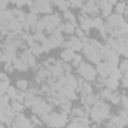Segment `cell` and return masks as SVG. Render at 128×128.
I'll use <instances>...</instances> for the list:
<instances>
[{
  "mask_svg": "<svg viewBox=\"0 0 128 128\" xmlns=\"http://www.w3.org/2000/svg\"><path fill=\"white\" fill-rule=\"evenodd\" d=\"M8 28H9L10 33H15V34H18V36L22 33V30H24L22 22H20L18 20H12L10 22H8Z\"/></svg>",
  "mask_w": 128,
  "mask_h": 128,
  "instance_id": "ac0fdd59",
  "label": "cell"
},
{
  "mask_svg": "<svg viewBox=\"0 0 128 128\" xmlns=\"http://www.w3.org/2000/svg\"><path fill=\"white\" fill-rule=\"evenodd\" d=\"M2 20H3V22H10L12 20H15L14 10H12V9H4V10H2Z\"/></svg>",
  "mask_w": 128,
  "mask_h": 128,
  "instance_id": "cb8c5ba5",
  "label": "cell"
},
{
  "mask_svg": "<svg viewBox=\"0 0 128 128\" xmlns=\"http://www.w3.org/2000/svg\"><path fill=\"white\" fill-rule=\"evenodd\" d=\"M68 122V113L64 110H52L46 119V125L49 128H64Z\"/></svg>",
  "mask_w": 128,
  "mask_h": 128,
  "instance_id": "7a4b0ae2",
  "label": "cell"
},
{
  "mask_svg": "<svg viewBox=\"0 0 128 128\" xmlns=\"http://www.w3.org/2000/svg\"><path fill=\"white\" fill-rule=\"evenodd\" d=\"M15 68H14V66H12V63H4V72L6 73H12Z\"/></svg>",
  "mask_w": 128,
  "mask_h": 128,
  "instance_id": "7dc6e473",
  "label": "cell"
},
{
  "mask_svg": "<svg viewBox=\"0 0 128 128\" xmlns=\"http://www.w3.org/2000/svg\"><path fill=\"white\" fill-rule=\"evenodd\" d=\"M12 10H14L15 20H18L20 22H26V21H27V14H26V12H22L20 8H18V9L15 8V9H12Z\"/></svg>",
  "mask_w": 128,
  "mask_h": 128,
  "instance_id": "484cf974",
  "label": "cell"
},
{
  "mask_svg": "<svg viewBox=\"0 0 128 128\" xmlns=\"http://www.w3.org/2000/svg\"><path fill=\"white\" fill-rule=\"evenodd\" d=\"M98 8H100V14H101V18H107L112 15V4L109 3V0H100L98 3Z\"/></svg>",
  "mask_w": 128,
  "mask_h": 128,
  "instance_id": "4fadbf2b",
  "label": "cell"
},
{
  "mask_svg": "<svg viewBox=\"0 0 128 128\" xmlns=\"http://www.w3.org/2000/svg\"><path fill=\"white\" fill-rule=\"evenodd\" d=\"M33 34H34V37H36V42H37V43H42V42H43V40H46V37H48V34H46L45 32H39V30H36Z\"/></svg>",
  "mask_w": 128,
  "mask_h": 128,
  "instance_id": "1f68e13d",
  "label": "cell"
},
{
  "mask_svg": "<svg viewBox=\"0 0 128 128\" xmlns=\"http://www.w3.org/2000/svg\"><path fill=\"white\" fill-rule=\"evenodd\" d=\"M15 86L18 88V91L26 92V91L30 88V84H28V80H27V79H18V80H16V84H15Z\"/></svg>",
  "mask_w": 128,
  "mask_h": 128,
  "instance_id": "d4e9b609",
  "label": "cell"
},
{
  "mask_svg": "<svg viewBox=\"0 0 128 128\" xmlns=\"http://www.w3.org/2000/svg\"><path fill=\"white\" fill-rule=\"evenodd\" d=\"M9 4V0H0V10H4V9H8L6 6Z\"/></svg>",
  "mask_w": 128,
  "mask_h": 128,
  "instance_id": "c3c4849f",
  "label": "cell"
},
{
  "mask_svg": "<svg viewBox=\"0 0 128 128\" xmlns=\"http://www.w3.org/2000/svg\"><path fill=\"white\" fill-rule=\"evenodd\" d=\"M57 8H58L61 12H66V10H68V8H70V2H68V0H60V2L57 3Z\"/></svg>",
  "mask_w": 128,
  "mask_h": 128,
  "instance_id": "d6a6232c",
  "label": "cell"
},
{
  "mask_svg": "<svg viewBox=\"0 0 128 128\" xmlns=\"http://www.w3.org/2000/svg\"><path fill=\"white\" fill-rule=\"evenodd\" d=\"M125 8H127V3H125V2H118V3L115 4V14L124 15V14H125Z\"/></svg>",
  "mask_w": 128,
  "mask_h": 128,
  "instance_id": "f546056e",
  "label": "cell"
},
{
  "mask_svg": "<svg viewBox=\"0 0 128 128\" xmlns=\"http://www.w3.org/2000/svg\"><path fill=\"white\" fill-rule=\"evenodd\" d=\"M82 14H86V15H90V16H98L100 15V8H98V4L94 3V2H90V0H86L84 4H82Z\"/></svg>",
  "mask_w": 128,
  "mask_h": 128,
  "instance_id": "30bf717a",
  "label": "cell"
},
{
  "mask_svg": "<svg viewBox=\"0 0 128 128\" xmlns=\"http://www.w3.org/2000/svg\"><path fill=\"white\" fill-rule=\"evenodd\" d=\"M12 66H14V68H15V70H18V72H27V70L30 68V67L24 63L20 57H16V58L12 61Z\"/></svg>",
  "mask_w": 128,
  "mask_h": 128,
  "instance_id": "7402d4cb",
  "label": "cell"
},
{
  "mask_svg": "<svg viewBox=\"0 0 128 128\" xmlns=\"http://www.w3.org/2000/svg\"><path fill=\"white\" fill-rule=\"evenodd\" d=\"M127 113H128V110H127Z\"/></svg>",
  "mask_w": 128,
  "mask_h": 128,
  "instance_id": "6f0895ef",
  "label": "cell"
},
{
  "mask_svg": "<svg viewBox=\"0 0 128 128\" xmlns=\"http://www.w3.org/2000/svg\"><path fill=\"white\" fill-rule=\"evenodd\" d=\"M49 78H51L49 68H46V67H42V66H40V68H39V70H37V73H36V82H37V84H43V82H46Z\"/></svg>",
  "mask_w": 128,
  "mask_h": 128,
  "instance_id": "e0dca14e",
  "label": "cell"
},
{
  "mask_svg": "<svg viewBox=\"0 0 128 128\" xmlns=\"http://www.w3.org/2000/svg\"><path fill=\"white\" fill-rule=\"evenodd\" d=\"M0 58H2V51H0Z\"/></svg>",
  "mask_w": 128,
  "mask_h": 128,
  "instance_id": "9f6ffc18",
  "label": "cell"
},
{
  "mask_svg": "<svg viewBox=\"0 0 128 128\" xmlns=\"http://www.w3.org/2000/svg\"><path fill=\"white\" fill-rule=\"evenodd\" d=\"M30 51H32V54L34 57H40L42 54H43V48H42V45L40 43H34L30 46Z\"/></svg>",
  "mask_w": 128,
  "mask_h": 128,
  "instance_id": "f1b7e54d",
  "label": "cell"
},
{
  "mask_svg": "<svg viewBox=\"0 0 128 128\" xmlns=\"http://www.w3.org/2000/svg\"><path fill=\"white\" fill-rule=\"evenodd\" d=\"M74 36H76V37H79V39H82V37H85V36H86V33L84 32V30H82L80 27H76V32H74Z\"/></svg>",
  "mask_w": 128,
  "mask_h": 128,
  "instance_id": "f6af8a7d",
  "label": "cell"
},
{
  "mask_svg": "<svg viewBox=\"0 0 128 128\" xmlns=\"http://www.w3.org/2000/svg\"><path fill=\"white\" fill-rule=\"evenodd\" d=\"M90 2H94V3H98V2H100V0H90Z\"/></svg>",
  "mask_w": 128,
  "mask_h": 128,
  "instance_id": "f5cc1de1",
  "label": "cell"
},
{
  "mask_svg": "<svg viewBox=\"0 0 128 128\" xmlns=\"http://www.w3.org/2000/svg\"><path fill=\"white\" fill-rule=\"evenodd\" d=\"M127 21L124 20V16L122 15H118V14H112L110 16H107L106 18V27H107V30L110 32V30H113V28H119V27H122L124 24H125Z\"/></svg>",
  "mask_w": 128,
  "mask_h": 128,
  "instance_id": "8992f818",
  "label": "cell"
},
{
  "mask_svg": "<svg viewBox=\"0 0 128 128\" xmlns=\"http://www.w3.org/2000/svg\"><path fill=\"white\" fill-rule=\"evenodd\" d=\"M90 119L94 122V124H101L104 122L106 119H109L110 116V106L109 103H106L104 100H100L97 101L96 104L90 109Z\"/></svg>",
  "mask_w": 128,
  "mask_h": 128,
  "instance_id": "6da1fadb",
  "label": "cell"
},
{
  "mask_svg": "<svg viewBox=\"0 0 128 128\" xmlns=\"http://www.w3.org/2000/svg\"><path fill=\"white\" fill-rule=\"evenodd\" d=\"M84 57L90 61V63L92 64H98L100 61H103V57H101V54H100V49L96 48L92 43H86L85 46H84Z\"/></svg>",
  "mask_w": 128,
  "mask_h": 128,
  "instance_id": "277c9868",
  "label": "cell"
},
{
  "mask_svg": "<svg viewBox=\"0 0 128 128\" xmlns=\"http://www.w3.org/2000/svg\"><path fill=\"white\" fill-rule=\"evenodd\" d=\"M76 27L78 26H74V24H72V22H64V24H60V30L64 33V34H68V36H73L74 34V32H76Z\"/></svg>",
  "mask_w": 128,
  "mask_h": 128,
  "instance_id": "d6986e66",
  "label": "cell"
},
{
  "mask_svg": "<svg viewBox=\"0 0 128 128\" xmlns=\"http://www.w3.org/2000/svg\"><path fill=\"white\" fill-rule=\"evenodd\" d=\"M124 15H127V16H128V3H127V8H125V14H124Z\"/></svg>",
  "mask_w": 128,
  "mask_h": 128,
  "instance_id": "681fc988",
  "label": "cell"
},
{
  "mask_svg": "<svg viewBox=\"0 0 128 128\" xmlns=\"http://www.w3.org/2000/svg\"><path fill=\"white\" fill-rule=\"evenodd\" d=\"M18 92H20V91H18V88H16V86H9V88H8V91H6V94L9 96L10 100H15L16 96H18Z\"/></svg>",
  "mask_w": 128,
  "mask_h": 128,
  "instance_id": "836d02e7",
  "label": "cell"
},
{
  "mask_svg": "<svg viewBox=\"0 0 128 128\" xmlns=\"http://www.w3.org/2000/svg\"><path fill=\"white\" fill-rule=\"evenodd\" d=\"M63 16H64V21H67V22H72V24L78 26V20H76V15H74L73 12H70V10H66Z\"/></svg>",
  "mask_w": 128,
  "mask_h": 128,
  "instance_id": "83f0119b",
  "label": "cell"
},
{
  "mask_svg": "<svg viewBox=\"0 0 128 128\" xmlns=\"http://www.w3.org/2000/svg\"><path fill=\"white\" fill-rule=\"evenodd\" d=\"M127 125H128V119H127V118L119 116V115L109 116V119H107V127H112V128H125Z\"/></svg>",
  "mask_w": 128,
  "mask_h": 128,
  "instance_id": "8fae6325",
  "label": "cell"
},
{
  "mask_svg": "<svg viewBox=\"0 0 128 128\" xmlns=\"http://www.w3.org/2000/svg\"><path fill=\"white\" fill-rule=\"evenodd\" d=\"M20 58H21V60H22L24 63L27 64V66H28L30 68H37V70L40 68V66H39V64H37V61H36V58H37V57H34V55L32 54L30 48H28V49H24V51L21 52Z\"/></svg>",
  "mask_w": 128,
  "mask_h": 128,
  "instance_id": "52a82bcc",
  "label": "cell"
},
{
  "mask_svg": "<svg viewBox=\"0 0 128 128\" xmlns=\"http://www.w3.org/2000/svg\"><path fill=\"white\" fill-rule=\"evenodd\" d=\"M92 128H98V127H97V125H94V127H92Z\"/></svg>",
  "mask_w": 128,
  "mask_h": 128,
  "instance_id": "11a10c76",
  "label": "cell"
},
{
  "mask_svg": "<svg viewBox=\"0 0 128 128\" xmlns=\"http://www.w3.org/2000/svg\"><path fill=\"white\" fill-rule=\"evenodd\" d=\"M121 104H122V107H124L125 110H128V96H122V98H121Z\"/></svg>",
  "mask_w": 128,
  "mask_h": 128,
  "instance_id": "bcb514c9",
  "label": "cell"
},
{
  "mask_svg": "<svg viewBox=\"0 0 128 128\" xmlns=\"http://www.w3.org/2000/svg\"><path fill=\"white\" fill-rule=\"evenodd\" d=\"M40 45H42V48H43V52H49L51 49H54V48H52V43H51V40H49V37H46V40H43Z\"/></svg>",
  "mask_w": 128,
  "mask_h": 128,
  "instance_id": "d590c367",
  "label": "cell"
},
{
  "mask_svg": "<svg viewBox=\"0 0 128 128\" xmlns=\"http://www.w3.org/2000/svg\"><path fill=\"white\" fill-rule=\"evenodd\" d=\"M9 86V80H0V94H6Z\"/></svg>",
  "mask_w": 128,
  "mask_h": 128,
  "instance_id": "f35d334b",
  "label": "cell"
},
{
  "mask_svg": "<svg viewBox=\"0 0 128 128\" xmlns=\"http://www.w3.org/2000/svg\"><path fill=\"white\" fill-rule=\"evenodd\" d=\"M78 22H79V27L86 33V34L90 33L91 28H92V16H90V15H86V14H80V15L78 16Z\"/></svg>",
  "mask_w": 128,
  "mask_h": 128,
  "instance_id": "7c38bea8",
  "label": "cell"
},
{
  "mask_svg": "<svg viewBox=\"0 0 128 128\" xmlns=\"http://www.w3.org/2000/svg\"><path fill=\"white\" fill-rule=\"evenodd\" d=\"M36 9H37V14H45V15H49L52 14V4L49 0H34V4H33Z\"/></svg>",
  "mask_w": 128,
  "mask_h": 128,
  "instance_id": "9c48e42d",
  "label": "cell"
},
{
  "mask_svg": "<svg viewBox=\"0 0 128 128\" xmlns=\"http://www.w3.org/2000/svg\"><path fill=\"white\" fill-rule=\"evenodd\" d=\"M28 121H30V118H26V115L22 112L21 113H15V118H14V122H12L10 128H22Z\"/></svg>",
  "mask_w": 128,
  "mask_h": 128,
  "instance_id": "2e32d148",
  "label": "cell"
},
{
  "mask_svg": "<svg viewBox=\"0 0 128 128\" xmlns=\"http://www.w3.org/2000/svg\"><path fill=\"white\" fill-rule=\"evenodd\" d=\"M84 42L79 39V37H76L74 34L73 36H70V39L67 40V42H64L63 43V48H70V49H73L74 52H79V51H82L84 49Z\"/></svg>",
  "mask_w": 128,
  "mask_h": 128,
  "instance_id": "ba28073f",
  "label": "cell"
},
{
  "mask_svg": "<svg viewBox=\"0 0 128 128\" xmlns=\"http://www.w3.org/2000/svg\"><path fill=\"white\" fill-rule=\"evenodd\" d=\"M74 55H76V52L73 49H70V48H64L63 51H61V54H60V57H61V60H63L64 63H70Z\"/></svg>",
  "mask_w": 128,
  "mask_h": 128,
  "instance_id": "ffe728a7",
  "label": "cell"
},
{
  "mask_svg": "<svg viewBox=\"0 0 128 128\" xmlns=\"http://www.w3.org/2000/svg\"><path fill=\"white\" fill-rule=\"evenodd\" d=\"M45 20V33L49 36L52 32H55L60 24H61V16L58 14H49V15H45L43 16Z\"/></svg>",
  "mask_w": 128,
  "mask_h": 128,
  "instance_id": "5b68a950",
  "label": "cell"
},
{
  "mask_svg": "<svg viewBox=\"0 0 128 128\" xmlns=\"http://www.w3.org/2000/svg\"><path fill=\"white\" fill-rule=\"evenodd\" d=\"M103 24H104V21H103V18L100 15L98 16H92V28H100Z\"/></svg>",
  "mask_w": 128,
  "mask_h": 128,
  "instance_id": "e575fe53",
  "label": "cell"
},
{
  "mask_svg": "<svg viewBox=\"0 0 128 128\" xmlns=\"http://www.w3.org/2000/svg\"><path fill=\"white\" fill-rule=\"evenodd\" d=\"M80 128H92V127H90V125H82Z\"/></svg>",
  "mask_w": 128,
  "mask_h": 128,
  "instance_id": "f907efd6",
  "label": "cell"
},
{
  "mask_svg": "<svg viewBox=\"0 0 128 128\" xmlns=\"http://www.w3.org/2000/svg\"><path fill=\"white\" fill-rule=\"evenodd\" d=\"M0 128H4V124L3 122H0Z\"/></svg>",
  "mask_w": 128,
  "mask_h": 128,
  "instance_id": "816d5d0a",
  "label": "cell"
},
{
  "mask_svg": "<svg viewBox=\"0 0 128 128\" xmlns=\"http://www.w3.org/2000/svg\"><path fill=\"white\" fill-rule=\"evenodd\" d=\"M119 84L122 85V88H128V72L122 73V78H121Z\"/></svg>",
  "mask_w": 128,
  "mask_h": 128,
  "instance_id": "60d3db41",
  "label": "cell"
},
{
  "mask_svg": "<svg viewBox=\"0 0 128 128\" xmlns=\"http://www.w3.org/2000/svg\"><path fill=\"white\" fill-rule=\"evenodd\" d=\"M37 21H39V16H37L36 14H27V21H26V22L32 27V30H33V28H36Z\"/></svg>",
  "mask_w": 128,
  "mask_h": 128,
  "instance_id": "4316f807",
  "label": "cell"
},
{
  "mask_svg": "<svg viewBox=\"0 0 128 128\" xmlns=\"http://www.w3.org/2000/svg\"><path fill=\"white\" fill-rule=\"evenodd\" d=\"M76 70H78V74H79L84 80H86V82H94L97 79L96 67H94L92 64H88L86 61H82V63L76 67Z\"/></svg>",
  "mask_w": 128,
  "mask_h": 128,
  "instance_id": "3957f363",
  "label": "cell"
},
{
  "mask_svg": "<svg viewBox=\"0 0 128 128\" xmlns=\"http://www.w3.org/2000/svg\"><path fill=\"white\" fill-rule=\"evenodd\" d=\"M68 2H70L72 8H82V4L85 3L84 0H68Z\"/></svg>",
  "mask_w": 128,
  "mask_h": 128,
  "instance_id": "7bdbcfd3",
  "label": "cell"
},
{
  "mask_svg": "<svg viewBox=\"0 0 128 128\" xmlns=\"http://www.w3.org/2000/svg\"><path fill=\"white\" fill-rule=\"evenodd\" d=\"M98 33H100V36H101L103 39H107V37H109V30H107L106 24H103V26L98 28Z\"/></svg>",
  "mask_w": 128,
  "mask_h": 128,
  "instance_id": "ab89813d",
  "label": "cell"
},
{
  "mask_svg": "<svg viewBox=\"0 0 128 128\" xmlns=\"http://www.w3.org/2000/svg\"><path fill=\"white\" fill-rule=\"evenodd\" d=\"M30 121H32V124L34 127H39V125H42V119L37 116V115H33L32 118H30Z\"/></svg>",
  "mask_w": 128,
  "mask_h": 128,
  "instance_id": "b9f144b4",
  "label": "cell"
},
{
  "mask_svg": "<svg viewBox=\"0 0 128 128\" xmlns=\"http://www.w3.org/2000/svg\"><path fill=\"white\" fill-rule=\"evenodd\" d=\"M84 61V55H79V54H76L74 57H73V60H72V66L73 67H78L79 64Z\"/></svg>",
  "mask_w": 128,
  "mask_h": 128,
  "instance_id": "8d00e7d4",
  "label": "cell"
},
{
  "mask_svg": "<svg viewBox=\"0 0 128 128\" xmlns=\"http://www.w3.org/2000/svg\"><path fill=\"white\" fill-rule=\"evenodd\" d=\"M121 98H122V96H121L119 92L113 91V92H112V96H110V98H109L107 101H109V103H112V104H121Z\"/></svg>",
  "mask_w": 128,
  "mask_h": 128,
  "instance_id": "4dcf8cb0",
  "label": "cell"
},
{
  "mask_svg": "<svg viewBox=\"0 0 128 128\" xmlns=\"http://www.w3.org/2000/svg\"><path fill=\"white\" fill-rule=\"evenodd\" d=\"M118 68H119L122 73L128 72V58H124L122 61H119V66H118Z\"/></svg>",
  "mask_w": 128,
  "mask_h": 128,
  "instance_id": "74e56055",
  "label": "cell"
},
{
  "mask_svg": "<svg viewBox=\"0 0 128 128\" xmlns=\"http://www.w3.org/2000/svg\"><path fill=\"white\" fill-rule=\"evenodd\" d=\"M96 70H97V74H98L101 79H106V78H109V74H110V66L106 63V61H100V63L97 64Z\"/></svg>",
  "mask_w": 128,
  "mask_h": 128,
  "instance_id": "5bb4252c",
  "label": "cell"
},
{
  "mask_svg": "<svg viewBox=\"0 0 128 128\" xmlns=\"http://www.w3.org/2000/svg\"><path fill=\"white\" fill-rule=\"evenodd\" d=\"M45 103H46V100L45 98H42L40 96H36L34 97V100H33V104H32V112L34 115H39L40 112H42V109H43V106H45Z\"/></svg>",
  "mask_w": 128,
  "mask_h": 128,
  "instance_id": "9a60e30c",
  "label": "cell"
},
{
  "mask_svg": "<svg viewBox=\"0 0 128 128\" xmlns=\"http://www.w3.org/2000/svg\"><path fill=\"white\" fill-rule=\"evenodd\" d=\"M119 80L118 79H113V78H106L104 79V88H109V90H112V91H116L118 88H119Z\"/></svg>",
  "mask_w": 128,
  "mask_h": 128,
  "instance_id": "44dd1931",
  "label": "cell"
},
{
  "mask_svg": "<svg viewBox=\"0 0 128 128\" xmlns=\"http://www.w3.org/2000/svg\"><path fill=\"white\" fill-rule=\"evenodd\" d=\"M0 73H2V72H0Z\"/></svg>",
  "mask_w": 128,
  "mask_h": 128,
  "instance_id": "680465c9",
  "label": "cell"
},
{
  "mask_svg": "<svg viewBox=\"0 0 128 128\" xmlns=\"http://www.w3.org/2000/svg\"><path fill=\"white\" fill-rule=\"evenodd\" d=\"M66 128H80V125L78 124V121H76V119H72V121H68V122H67Z\"/></svg>",
  "mask_w": 128,
  "mask_h": 128,
  "instance_id": "ee69618b",
  "label": "cell"
},
{
  "mask_svg": "<svg viewBox=\"0 0 128 128\" xmlns=\"http://www.w3.org/2000/svg\"><path fill=\"white\" fill-rule=\"evenodd\" d=\"M125 21H127V24H128V16H127V20H125Z\"/></svg>",
  "mask_w": 128,
  "mask_h": 128,
  "instance_id": "db71d44e",
  "label": "cell"
},
{
  "mask_svg": "<svg viewBox=\"0 0 128 128\" xmlns=\"http://www.w3.org/2000/svg\"><path fill=\"white\" fill-rule=\"evenodd\" d=\"M10 107H12V110H14L15 113H21V112H24V109H26L24 103H21V101H18V100H10Z\"/></svg>",
  "mask_w": 128,
  "mask_h": 128,
  "instance_id": "603a6c76",
  "label": "cell"
}]
</instances>
